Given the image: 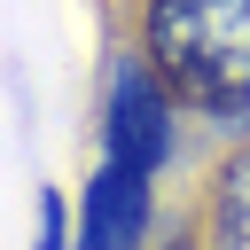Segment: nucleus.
Segmentation results:
<instances>
[{"instance_id": "obj_1", "label": "nucleus", "mask_w": 250, "mask_h": 250, "mask_svg": "<svg viewBox=\"0 0 250 250\" xmlns=\"http://www.w3.org/2000/svg\"><path fill=\"white\" fill-rule=\"evenodd\" d=\"M148 62L203 117H250V0H148Z\"/></svg>"}, {"instance_id": "obj_2", "label": "nucleus", "mask_w": 250, "mask_h": 250, "mask_svg": "<svg viewBox=\"0 0 250 250\" xmlns=\"http://www.w3.org/2000/svg\"><path fill=\"white\" fill-rule=\"evenodd\" d=\"M172 148V86L156 78V62H117L109 78V164L125 172H156Z\"/></svg>"}, {"instance_id": "obj_3", "label": "nucleus", "mask_w": 250, "mask_h": 250, "mask_svg": "<svg viewBox=\"0 0 250 250\" xmlns=\"http://www.w3.org/2000/svg\"><path fill=\"white\" fill-rule=\"evenodd\" d=\"M148 227V180L125 164H102V180L86 188V242L78 250H141Z\"/></svg>"}, {"instance_id": "obj_4", "label": "nucleus", "mask_w": 250, "mask_h": 250, "mask_svg": "<svg viewBox=\"0 0 250 250\" xmlns=\"http://www.w3.org/2000/svg\"><path fill=\"white\" fill-rule=\"evenodd\" d=\"M211 250H250V148L211 188Z\"/></svg>"}, {"instance_id": "obj_5", "label": "nucleus", "mask_w": 250, "mask_h": 250, "mask_svg": "<svg viewBox=\"0 0 250 250\" xmlns=\"http://www.w3.org/2000/svg\"><path fill=\"white\" fill-rule=\"evenodd\" d=\"M39 250H62V195H39Z\"/></svg>"}]
</instances>
